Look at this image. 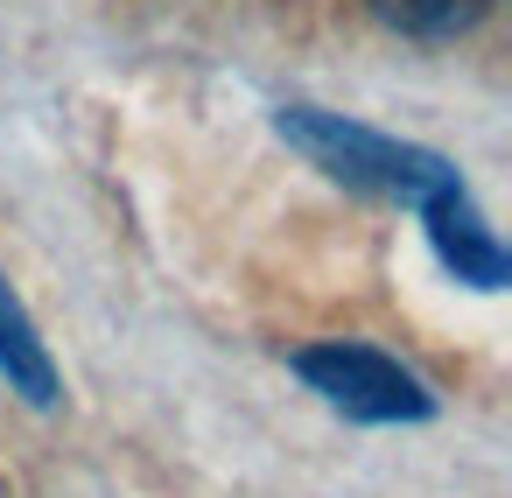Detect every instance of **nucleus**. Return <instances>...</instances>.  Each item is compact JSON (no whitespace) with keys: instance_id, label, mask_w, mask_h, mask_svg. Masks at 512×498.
Returning <instances> with one entry per match:
<instances>
[{"instance_id":"obj_3","label":"nucleus","mask_w":512,"mask_h":498,"mask_svg":"<svg viewBox=\"0 0 512 498\" xmlns=\"http://www.w3.org/2000/svg\"><path fill=\"white\" fill-rule=\"evenodd\" d=\"M421 218H428L435 253L456 267V281H477V288H498V281H505V253H498V239L484 232V218L470 211L463 183L428 190V197H421Z\"/></svg>"},{"instance_id":"obj_5","label":"nucleus","mask_w":512,"mask_h":498,"mask_svg":"<svg viewBox=\"0 0 512 498\" xmlns=\"http://www.w3.org/2000/svg\"><path fill=\"white\" fill-rule=\"evenodd\" d=\"M491 8H498V0H372V15L393 22L400 36H463Z\"/></svg>"},{"instance_id":"obj_2","label":"nucleus","mask_w":512,"mask_h":498,"mask_svg":"<svg viewBox=\"0 0 512 498\" xmlns=\"http://www.w3.org/2000/svg\"><path fill=\"white\" fill-rule=\"evenodd\" d=\"M295 372L330 407H344L351 421H421V414H435L428 386L407 365H393L386 351H365V344H309V351H295Z\"/></svg>"},{"instance_id":"obj_4","label":"nucleus","mask_w":512,"mask_h":498,"mask_svg":"<svg viewBox=\"0 0 512 498\" xmlns=\"http://www.w3.org/2000/svg\"><path fill=\"white\" fill-rule=\"evenodd\" d=\"M0 372H8L36 407H50L57 400V372H50V351H43V337H36V323L22 316V302L8 295V281H0Z\"/></svg>"},{"instance_id":"obj_1","label":"nucleus","mask_w":512,"mask_h":498,"mask_svg":"<svg viewBox=\"0 0 512 498\" xmlns=\"http://www.w3.org/2000/svg\"><path fill=\"white\" fill-rule=\"evenodd\" d=\"M281 134H288L295 148H309L330 176H344V183H358V190H379V197H407V204H421L428 190L456 183V169H449L442 155H428V148H400V141H386V134H365V127L337 120V113H309V106H295V113H281Z\"/></svg>"}]
</instances>
